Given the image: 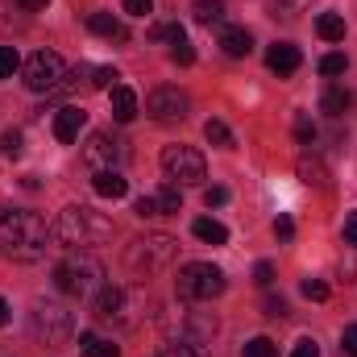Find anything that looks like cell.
<instances>
[{
	"label": "cell",
	"mask_w": 357,
	"mask_h": 357,
	"mask_svg": "<svg viewBox=\"0 0 357 357\" xmlns=\"http://www.w3.org/2000/svg\"><path fill=\"white\" fill-rule=\"evenodd\" d=\"M50 229L38 212H25V208H13V212H0V254L13 258V262H42L46 250H50Z\"/></svg>",
	"instance_id": "1"
},
{
	"label": "cell",
	"mask_w": 357,
	"mask_h": 357,
	"mask_svg": "<svg viewBox=\"0 0 357 357\" xmlns=\"http://www.w3.org/2000/svg\"><path fill=\"white\" fill-rule=\"evenodd\" d=\"M54 241L59 245H67V250H91V245H104V241H112V220L104 216V212H96L88 204H71V208H63L59 212V220H54Z\"/></svg>",
	"instance_id": "2"
},
{
	"label": "cell",
	"mask_w": 357,
	"mask_h": 357,
	"mask_svg": "<svg viewBox=\"0 0 357 357\" xmlns=\"http://www.w3.org/2000/svg\"><path fill=\"white\" fill-rule=\"evenodd\" d=\"M54 287H59L63 295H71V299L96 295V291L104 287V266H100V258H91L88 250H75L71 258H63V262L54 266Z\"/></svg>",
	"instance_id": "3"
},
{
	"label": "cell",
	"mask_w": 357,
	"mask_h": 357,
	"mask_svg": "<svg viewBox=\"0 0 357 357\" xmlns=\"http://www.w3.org/2000/svg\"><path fill=\"white\" fill-rule=\"evenodd\" d=\"M175 254H178V241L171 233H142L125 250V262H129V270H137V274H158V270H167L175 262Z\"/></svg>",
	"instance_id": "4"
},
{
	"label": "cell",
	"mask_w": 357,
	"mask_h": 357,
	"mask_svg": "<svg viewBox=\"0 0 357 357\" xmlns=\"http://www.w3.org/2000/svg\"><path fill=\"white\" fill-rule=\"evenodd\" d=\"M175 291L178 299H195V303H208L225 291V270L212 266V262H187L175 274Z\"/></svg>",
	"instance_id": "5"
},
{
	"label": "cell",
	"mask_w": 357,
	"mask_h": 357,
	"mask_svg": "<svg viewBox=\"0 0 357 357\" xmlns=\"http://www.w3.org/2000/svg\"><path fill=\"white\" fill-rule=\"evenodd\" d=\"M21 75H25V88L29 91H63V84H67V63L54 50H33L25 59Z\"/></svg>",
	"instance_id": "6"
},
{
	"label": "cell",
	"mask_w": 357,
	"mask_h": 357,
	"mask_svg": "<svg viewBox=\"0 0 357 357\" xmlns=\"http://www.w3.org/2000/svg\"><path fill=\"white\" fill-rule=\"evenodd\" d=\"M162 171L171 183H204V154L191 146H167L162 150Z\"/></svg>",
	"instance_id": "7"
},
{
	"label": "cell",
	"mask_w": 357,
	"mask_h": 357,
	"mask_svg": "<svg viewBox=\"0 0 357 357\" xmlns=\"http://www.w3.org/2000/svg\"><path fill=\"white\" fill-rule=\"evenodd\" d=\"M29 328H33V337H42L46 345L67 341V337H71V312H63V307H54V303H38Z\"/></svg>",
	"instance_id": "8"
},
{
	"label": "cell",
	"mask_w": 357,
	"mask_h": 357,
	"mask_svg": "<svg viewBox=\"0 0 357 357\" xmlns=\"http://www.w3.org/2000/svg\"><path fill=\"white\" fill-rule=\"evenodd\" d=\"M133 299H137V291H129V287H100L96 291V316L112 320V324H133V316H129Z\"/></svg>",
	"instance_id": "9"
},
{
	"label": "cell",
	"mask_w": 357,
	"mask_h": 357,
	"mask_svg": "<svg viewBox=\"0 0 357 357\" xmlns=\"http://www.w3.org/2000/svg\"><path fill=\"white\" fill-rule=\"evenodd\" d=\"M187 108H191V100L178 88H154L146 96V112L158 121H178V116H187Z\"/></svg>",
	"instance_id": "10"
},
{
	"label": "cell",
	"mask_w": 357,
	"mask_h": 357,
	"mask_svg": "<svg viewBox=\"0 0 357 357\" xmlns=\"http://www.w3.org/2000/svg\"><path fill=\"white\" fill-rule=\"evenodd\" d=\"M84 162L91 171H116L121 162V142L112 133H91L88 146H84Z\"/></svg>",
	"instance_id": "11"
},
{
	"label": "cell",
	"mask_w": 357,
	"mask_h": 357,
	"mask_svg": "<svg viewBox=\"0 0 357 357\" xmlns=\"http://www.w3.org/2000/svg\"><path fill=\"white\" fill-rule=\"evenodd\" d=\"M84 125H88V112H84V108H75V104H67V108H59V112H54V137H59L63 146L79 142Z\"/></svg>",
	"instance_id": "12"
},
{
	"label": "cell",
	"mask_w": 357,
	"mask_h": 357,
	"mask_svg": "<svg viewBox=\"0 0 357 357\" xmlns=\"http://www.w3.org/2000/svg\"><path fill=\"white\" fill-rule=\"evenodd\" d=\"M299 63H303V54H299V46H291V42H274L266 50V67L274 75H295Z\"/></svg>",
	"instance_id": "13"
},
{
	"label": "cell",
	"mask_w": 357,
	"mask_h": 357,
	"mask_svg": "<svg viewBox=\"0 0 357 357\" xmlns=\"http://www.w3.org/2000/svg\"><path fill=\"white\" fill-rule=\"evenodd\" d=\"M220 50H225L229 59H245V54L254 50L250 29H241V25H220Z\"/></svg>",
	"instance_id": "14"
},
{
	"label": "cell",
	"mask_w": 357,
	"mask_h": 357,
	"mask_svg": "<svg viewBox=\"0 0 357 357\" xmlns=\"http://www.w3.org/2000/svg\"><path fill=\"white\" fill-rule=\"evenodd\" d=\"M112 116H116L121 125H129V121L137 116V91L125 88V84H116V88H112Z\"/></svg>",
	"instance_id": "15"
},
{
	"label": "cell",
	"mask_w": 357,
	"mask_h": 357,
	"mask_svg": "<svg viewBox=\"0 0 357 357\" xmlns=\"http://www.w3.org/2000/svg\"><path fill=\"white\" fill-rule=\"evenodd\" d=\"M91 187H96V195H104V199H125V195H129V183L116 175V171H96Z\"/></svg>",
	"instance_id": "16"
},
{
	"label": "cell",
	"mask_w": 357,
	"mask_h": 357,
	"mask_svg": "<svg viewBox=\"0 0 357 357\" xmlns=\"http://www.w3.org/2000/svg\"><path fill=\"white\" fill-rule=\"evenodd\" d=\"M212 337H216V316H199V312H191V316H187V341L204 349V341H212Z\"/></svg>",
	"instance_id": "17"
},
{
	"label": "cell",
	"mask_w": 357,
	"mask_h": 357,
	"mask_svg": "<svg viewBox=\"0 0 357 357\" xmlns=\"http://www.w3.org/2000/svg\"><path fill=\"white\" fill-rule=\"evenodd\" d=\"M191 233H195L204 245H225V241H229V229H225L220 220H212V216H199V220L191 225Z\"/></svg>",
	"instance_id": "18"
},
{
	"label": "cell",
	"mask_w": 357,
	"mask_h": 357,
	"mask_svg": "<svg viewBox=\"0 0 357 357\" xmlns=\"http://www.w3.org/2000/svg\"><path fill=\"white\" fill-rule=\"evenodd\" d=\"M88 29H91V33H100V38H116V42H125V38H129V33H125V25H121L112 13H91Z\"/></svg>",
	"instance_id": "19"
},
{
	"label": "cell",
	"mask_w": 357,
	"mask_h": 357,
	"mask_svg": "<svg viewBox=\"0 0 357 357\" xmlns=\"http://www.w3.org/2000/svg\"><path fill=\"white\" fill-rule=\"evenodd\" d=\"M316 33L324 42H345V17L341 13H320L316 17Z\"/></svg>",
	"instance_id": "20"
},
{
	"label": "cell",
	"mask_w": 357,
	"mask_h": 357,
	"mask_svg": "<svg viewBox=\"0 0 357 357\" xmlns=\"http://www.w3.org/2000/svg\"><path fill=\"white\" fill-rule=\"evenodd\" d=\"M79 354L84 357H121V349L112 341H100L96 333H79Z\"/></svg>",
	"instance_id": "21"
},
{
	"label": "cell",
	"mask_w": 357,
	"mask_h": 357,
	"mask_svg": "<svg viewBox=\"0 0 357 357\" xmlns=\"http://www.w3.org/2000/svg\"><path fill=\"white\" fill-rule=\"evenodd\" d=\"M195 21L199 25H225V4L220 0H195Z\"/></svg>",
	"instance_id": "22"
},
{
	"label": "cell",
	"mask_w": 357,
	"mask_h": 357,
	"mask_svg": "<svg viewBox=\"0 0 357 357\" xmlns=\"http://www.w3.org/2000/svg\"><path fill=\"white\" fill-rule=\"evenodd\" d=\"M349 104H354V96H349L345 88H328V91H324V100H320V108H324L328 116H341Z\"/></svg>",
	"instance_id": "23"
},
{
	"label": "cell",
	"mask_w": 357,
	"mask_h": 357,
	"mask_svg": "<svg viewBox=\"0 0 357 357\" xmlns=\"http://www.w3.org/2000/svg\"><path fill=\"white\" fill-rule=\"evenodd\" d=\"M17 13H25L17 0H0V29H25L29 17H17Z\"/></svg>",
	"instance_id": "24"
},
{
	"label": "cell",
	"mask_w": 357,
	"mask_h": 357,
	"mask_svg": "<svg viewBox=\"0 0 357 357\" xmlns=\"http://www.w3.org/2000/svg\"><path fill=\"white\" fill-rule=\"evenodd\" d=\"M204 137H208L212 146H220V150H233V133H229L225 121H208V125H204Z\"/></svg>",
	"instance_id": "25"
},
{
	"label": "cell",
	"mask_w": 357,
	"mask_h": 357,
	"mask_svg": "<svg viewBox=\"0 0 357 357\" xmlns=\"http://www.w3.org/2000/svg\"><path fill=\"white\" fill-rule=\"evenodd\" d=\"M299 178H303V183H316V187H324V183H328V171H324L316 158H307V154H303V158H299Z\"/></svg>",
	"instance_id": "26"
},
{
	"label": "cell",
	"mask_w": 357,
	"mask_h": 357,
	"mask_svg": "<svg viewBox=\"0 0 357 357\" xmlns=\"http://www.w3.org/2000/svg\"><path fill=\"white\" fill-rule=\"evenodd\" d=\"M21 71V54L17 46H0V79H13Z\"/></svg>",
	"instance_id": "27"
},
{
	"label": "cell",
	"mask_w": 357,
	"mask_h": 357,
	"mask_svg": "<svg viewBox=\"0 0 357 357\" xmlns=\"http://www.w3.org/2000/svg\"><path fill=\"white\" fill-rule=\"evenodd\" d=\"M154 199H158V212H178V208H183V195H178V183H167V187H162V191H158Z\"/></svg>",
	"instance_id": "28"
},
{
	"label": "cell",
	"mask_w": 357,
	"mask_h": 357,
	"mask_svg": "<svg viewBox=\"0 0 357 357\" xmlns=\"http://www.w3.org/2000/svg\"><path fill=\"white\" fill-rule=\"evenodd\" d=\"M150 38H154V42H171V46H178V42H187L183 25H154V29H150Z\"/></svg>",
	"instance_id": "29"
},
{
	"label": "cell",
	"mask_w": 357,
	"mask_h": 357,
	"mask_svg": "<svg viewBox=\"0 0 357 357\" xmlns=\"http://www.w3.org/2000/svg\"><path fill=\"white\" fill-rule=\"evenodd\" d=\"M345 67H349L345 54H324V59H320V75H328V79H333V75H345Z\"/></svg>",
	"instance_id": "30"
},
{
	"label": "cell",
	"mask_w": 357,
	"mask_h": 357,
	"mask_svg": "<svg viewBox=\"0 0 357 357\" xmlns=\"http://www.w3.org/2000/svg\"><path fill=\"white\" fill-rule=\"evenodd\" d=\"M21 150H25V146H21V133H17V129L0 133V154H4V158H21Z\"/></svg>",
	"instance_id": "31"
},
{
	"label": "cell",
	"mask_w": 357,
	"mask_h": 357,
	"mask_svg": "<svg viewBox=\"0 0 357 357\" xmlns=\"http://www.w3.org/2000/svg\"><path fill=\"white\" fill-rule=\"evenodd\" d=\"M241 357H274V341L270 337H254V341H245Z\"/></svg>",
	"instance_id": "32"
},
{
	"label": "cell",
	"mask_w": 357,
	"mask_h": 357,
	"mask_svg": "<svg viewBox=\"0 0 357 357\" xmlns=\"http://www.w3.org/2000/svg\"><path fill=\"white\" fill-rule=\"evenodd\" d=\"M158 357H208V354L199 345H191V341H178V345H167Z\"/></svg>",
	"instance_id": "33"
},
{
	"label": "cell",
	"mask_w": 357,
	"mask_h": 357,
	"mask_svg": "<svg viewBox=\"0 0 357 357\" xmlns=\"http://www.w3.org/2000/svg\"><path fill=\"white\" fill-rule=\"evenodd\" d=\"M295 137H299L303 146H312V137H316V125H312V116H307V112H299V116H295Z\"/></svg>",
	"instance_id": "34"
},
{
	"label": "cell",
	"mask_w": 357,
	"mask_h": 357,
	"mask_svg": "<svg viewBox=\"0 0 357 357\" xmlns=\"http://www.w3.org/2000/svg\"><path fill=\"white\" fill-rule=\"evenodd\" d=\"M299 291H303V299H316V303H324V299H328V287H324L320 278H303V287H299Z\"/></svg>",
	"instance_id": "35"
},
{
	"label": "cell",
	"mask_w": 357,
	"mask_h": 357,
	"mask_svg": "<svg viewBox=\"0 0 357 357\" xmlns=\"http://www.w3.org/2000/svg\"><path fill=\"white\" fill-rule=\"evenodd\" d=\"M303 4H307V0H274V17L291 21V17H299V13H303Z\"/></svg>",
	"instance_id": "36"
},
{
	"label": "cell",
	"mask_w": 357,
	"mask_h": 357,
	"mask_svg": "<svg viewBox=\"0 0 357 357\" xmlns=\"http://www.w3.org/2000/svg\"><path fill=\"white\" fill-rule=\"evenodd\" d=\"M112 79H121L112 67H96V71H91V88H116Z\"/></svg>",
	"instance_id": "37"
},
{
	"label": "cell",
	"mask_w": 357,
	"mask_h": 357,
	"mask_svg": "<svg viewBox=\"0 0 357 357\" xmlns=\"http://www.w3.org/2000/svg\"><path fill=\"white\" fill-rule=\"evenodd\" d=\"M133 212H137L142 220H150V216H162V212H158V199H154V195H142V199L133 204Z\"/></svg>",
	"instance_id": "38"
},
{
	"label": "cell",
	"mask_w": 357,
	"mask_h": 357,
	"mask_svg": "<svg viewBox=\"0 0 357 357\" xmlns=\"http://www.w3.org/2000/svg\"><path fill=\"white\" fill-rule=\"evenodd\" d=\"M121 4H125L129 17H150L154 13V0H121Z\"/></svg>",
	"instance_id": "39"
},
{
	"label": "cell",
	"mask_w": 357,
	"mask_h": 357,
	"mask_svg": "<svg viewBox=\"0 0 357 357\" xmlns=\"http://www.w3.org/2000/svg\"><path fill=\"white\" fill-rule=\"evenodd\" d=\"M171 59H175L178 67H191V63H195V50H191L187 42H178V46H171Z\"/></svg>",
	"instance_id": "40"
},
{
	"label": "cell",
	"mask_w": 357,
	"mask_h": 357,
	"mask_svg": "<svg viewBox=\"0 0 357 357\" xmlns=\"http://www.w3.org/2000/svg\"><path fill=\"white\" fill-rule=\"evenodd\" d=\"M274 237H278V241H291V237H295V220H291V216H278V220H274Z\"/></svg>",
	"instance_id": "41"
},
{
	"label": "cell",
	"mask_w": 357,
	"mask_h": 357,
	"mask_svg": "<svg viewBox=\"0 0 357 357\" xmlns=\"http://www.w3.org/2000/svg\"><path fill=\"white\" fill-rule=\"evenodd\" d=\"M291 357H320V345H316L312 337H303V341H295V349H291Z\"/></svg>",
	"instance_id": "42"
},
{
	"label": "cell",
	"mask_w": 357,
	"mask_h": 357,
	"mask_svg": "<svg viewBox=\"0 0 357 357\" xmlns=\"http://www.w3.org/2000/svg\"><path fill=\"white\" fill-rule=\"evenodd\" d=\"M204 204H208V208H220V204H229V191H225V187H208V191H204Z\"/></svg>",
	"instance_id": "43"
},
{
	"label": "cell",
	"mask_w": 357,
	"mask_h": 357,
	"mask_svg": "<svg viewBox=\"0 0 357 357\" xmlns=\"http://www.w3.org/2000/svg\"><path fill=\"white\" fill-rule=\"evenodd\" d=\"M254 282H258V287H270V282H274V266H270V262H258V266H254Z\"/></svg>",
	"instance_id": "44"
},
{
	"label": "cell",
	"mask_w": 357,
	"mask_h": 357,
	"mask_svg": "<svg viewBox=\"0 0 357 357\" xmlns=\"http://www.w3.org/2000/svg\"><path fill=\"white\" fill-rule=\"evenodd\" d=\"M341 349H345V354H354V357H357V324H349V328L341 333Z\"/></svg>",
	"instance_id": "45"
},
{
	"label": "cell",
	"mask_w": 357,
	"mask_h": 357,
	"mask_svg": "<svg viewBox=\"0 0 357 357\" xmlns=\"http://www.w3.org/2000/svg\"><path fill=\"white\" fill-rule=\"evenodd\" d=\"M345 241H349V245H357V212H349V216H345Z\"/></svg>",
	"instance_id": "46"
},
{
	"label": "cell",
	"mask_w": 357,
	"mask_h": 357,
	"mask_svg": "<svg viewBox=\"0 0 357 357\" xmlns=\"http://www.w3.org/2000/svg\"><path fill=\"white\" fill-rule=\"evenodd\" d=\"M282 312H287L282 299H266V316H282Z\"/></svg>",
	"instance_id": "47"
},
{
	"label": "cell",
	"mask_w": 357,
	"mask_h": 357,
	"mask_svg": "<svg viewBox=\"0 0 357 357\" xmlns=\"http://www.w3.org/2000/svg\"><path fill=\"white\" fill-rule=\"evenodd\" d=\"M17 4H21V8H25V13H38V8H46V4H50V0H17Z\"/></svg>",
	"instance_id": "48"
},
{
	"label": "cell",
	"mask_w": 357,
	"mask_h": 357,
	"mask_svg": "<svg viewBox=\"0 0 357 357\" xmlns=\"http://www.w3.org/2000/svg\"><path fill=\"white\" fill-rule=\"evenodd\" d=\"M8 316H13V312H8V303L0 299V324H8Z\"/></svg>",
	"instance_id": "49"
}]
</instances>
